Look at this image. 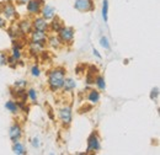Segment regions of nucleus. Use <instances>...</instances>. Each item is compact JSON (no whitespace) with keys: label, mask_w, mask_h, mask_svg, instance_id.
Listing matches in <instances>:
<instances>
[{"label":"nucleus","mask_w":160,"mask_h":155,"mask_svg":"<svg viewBox=\"0 0 160 155\" xmlns=\"http://www.w3.org/2000/svg\"><path fill=\"white\" fill-rule=\"evenodd\" d=\"M99 43L105 51H111V43H110V41L106 36H101L100 39H99Z\"/></svg>","instance_id":"c85d7f7f"},{"label":"nucleus","mask_w":160,"mask_h":155,"mask_svg":"<svg viewBox=\"0 0 160 155\" xmlns=\"http://www.w3.org/2000/svg\"><path fill=\"white\" fill-rule=\"evenodd\" d=\"M27 85H28V81L26 79H19L12 84L14 88H27Z\"/></svg>","instance_id":"473e14b6"},{"label":"nucleus","mask_w":160,"mask_h":155,"mask_svg":"<svg viewBox=\"0 0 160 155\" xmlns=\"http://www.w3.org/2000/svg\"><path fill=\"white\" fill-rule=\"evenodd\" d=\"M12 153L16 155H27V148H26V145L20 142V140H18V142H14L12 143Z\"/></svg>","instance_id":"412c9836"},{"label":"nucleus","mask_w":160,"mask_h":155,"mask_svg":"<svg viewBox=\"0 0 160 155\" xmlns=\"http://www.w3.org/2000/svg\"><path fill=\"white\" fill-rule=\"evenodd\" d=\"M85 73L96 77V75L100 73V69H99L98 65H95V64H90V65H86V70H85Z\"/></svg>","instance_id":"cd10ccee"},{"label":"nucleus","mask_w":160,"mask_h":155,"mask_svg":"<svg viewBox=\"0 0 160 155\" xmlns=\"http://www.w3.org/2000/svg\"><path fill=\"white\" fill-rule=\"evenodd\" d=\"M31 145H32V148L33 149H40L41 147V140L38 137H33V138H31Z\"/></svg>","instance_id":"f704fd0d"},{"label":"nucleus","mask_w":160,"mask_h":155,"mask_svg":"<svg viewBox=\"0 0 160 155\" xmlns=\"http://www.w3.org/2000/svg\"><path fill=\"white\" fill-rule=\"evenodd\" d=\"M10 56H12L15 59H18V60H21L22 59V56H23V53H22V49H19V48H15V47H11V51H10V53H9Z\"/></svg>","instance_id":"c756f323"},{"label":"nucleus","mask_w":160,"mask_h":155,"mask_svg":"<svg viewBox=\"0 0 160 155\" xmlns=\"http://www.w3.org/2000/svg\"><path fill=\"white\" fill-rule=\"evenodd\" d=\"M46 44H47V47H49V48H52V49H54V51H59V49H62V48L64 47L63 42L60 41V38L58 37L57 33L48 35Z\"/></svg>","instance_id":"4468645a"},{"label":"nucleus","mask_w":160,"mask_h":155,"mask_svg":"<svg viewBox=\"0 0 160 155\" xmlns=\"http://www.w3.org/2000/svg\"><path fill=\"white\" fill-rule=\"evenodd\" d=\"M58 37L60 38V41L63 42L64 47L65 46H72L74 43V39H75V30L74 27L72 26H63L59 31L57 32Z\"/></svg>","instance_id":"20e7f679"},{"label":"nucleus","mask_w":160,"mask_h":155,"mask_svg":"<svg viewBox=\"0 0 160 155\" xmlns=\"http://www.w3.org/2000/svg\"><path fill=\"white\" fill-rule=\"evenodd\" d=\"M58 119L64 128L70 127L73 122V108L69 105H64L58 110Z\"/></svg>","instance_id":"39448f33"},{"label":"nucleus","mask_w":160,"mask_h":155,"mask_svg":"<svg viewBox=\"0 0 160 155\" xmlns=\"http://www.w3.org/2000/svg\"><path fill=\"white\" fill-rule=\"evenodd\" d=\"M23 137V128L21 126L20 122L15 121L11 123V126L9 127V138L10 140L14 143V142H18V140H21Z\"/></svg>","instance_id":"6e6552de"},{"label":"nucleus","mask_w":160,"mask_h":155,"mask_svg":"<svg viewBox=\"0 0 160 155\" xmlns=\"http://www.w3.org/2000/svg\"><path fill=\"white\" fill-rule=\"evenodd\" d=\"M12 1H14V4H15L16 6H25L28 0H12Z\"/></svg>","instance_id":"4c0bfd02"},{"label":"nucleus","mask_w":160,"mask_h":155,"mask_svg":"<svg viewBox=\"0 0 160 155\" xmlns=\"http://www.w3.org/2000/svg\"><path fill=\"white\" fill-rule=\"evenodd\" d=\"M73 6L81 14L92 12L95 10V0H74Z\"/></svg>","instance_id":"0eeeda50"},{"label":"nucleus","mask_w":160,"mask_h":155,"mask_svg":"<svg viewBox=\"0 0 160 155\" xmlns=\"http://www.w3.org/2000/svg\"><path fill=\"white\" fill-rule=\"evenodd\" d=\"M94 80H95V77H94V75L85 73V85H86L88 88L94 86Z\"/></svg>","instance_id":"72a5a7b5"},{"label":"nucleus","mask_w":160,"mask_h":155,"mask_svg":"<svg viewBox=\"0 0 160 155\" xmlns=\"http://www.w3.org/2000/svg\"><path fill=\"white\" fill-rule=\"evenodd\" d=\"M159 95H160L159 88H158V86L152 88V90H150V92H149V98H150L152 101H157V100L159 98Z\"/></svg>","instance_id":"7c9ffc66"},{"label":"nucleus","mask_w":160,"mask_h":155,"mask_svg":"<svg viewBox=\"0 0 160 155\" xmlns=\"http://www.w3.org/2000/svg\"><path fill=\"white\" fill-rule=\"evenodd\" d=\"M108 9H110V5H108V0H102V6H101V16L105 23L108 22Z\"/></svg>","instance_id":"5701e85b"},{"label":"nucleus","mask_w":160,"mask_h":155,"mask_svg":"<svg viewBox=\"0 0 160 155\" xmlns=\"http://www.w3.org/2000/svg\"><path fill=\"white\" fill-rule=\"evenodd\" d=\"M85 70H86V64H84V63H79V64L75 67V69H74V72H75L77 75H82V74H85Z\"/></svg>","instance_id":"2f4dec72"},{"label":"nucleus","mask_w":160,"mask_h":155,"mask_svg":"<svg viewBox=\"0 0 160 155\" xmlns=\"http://www.w3.org/2000/svg\"><path fill=\"white\" fill-rule=\"evenodd\" d=\"M4 107H5V110H6L8 112H10V113L14 115V116H18V115L20 113V108H19V106H18V103H16V101H15L14 98H9V100L4 103Z\"/></svg>","instance_id":"aec40b11"},{"label":"nucleus","mask_w":160,"mask_h":155,"mask_svg":"<svg viewBox=\"0 0 160 155\" xmlns=\"http://www.w3.org/2000/svg\"><path fill=\"white\" fill-rule=\"evenodd\" d=\"M64 25H65L64 21L60 19L58 15H56L53 19H51L48 21V32H51V33H57Z\"/></svg>","instance_id":"a211bd4d"},{"label":"nucleus","mask_w":160,"mask_h":155,"mask_svg":"<svg viewBox=\"0 0 160 155\" xmlns=\"http://www.w3.org/2000/svg\"><path fill=\"white\" fill-rule=\"evenodd\" d=\"M26 47H27V52H28V54L31 57H40L42 51L46 49L47 46L43 44V43H37V42H32V41H28L27 39Z\"/></svg>","instance_id":"9b49d317"},{"label":"nucleus","mask_w":160,"mask_h":155,"mask_svg":"<svg viewBox=\"0 0 160 155\" xmlns=\"http://www.w3.org/2000/svg\"><path fill=\"white\" fill-rule=\"evenodd\" d=\"M0 14L8 22H12V21L19 20V12H18L16 5L14 4L12 0L2 1L0 4Z\"/></svg>","instance_id":"f03ea898"},{"label":"nucleus","mask_w":160,"mask_h":155,"mask_svg":"<svg viewBox=\"0 0 160 155\" xmlns=\"http://www.w3.org/2000/svg\"><path fill=\"white\" fill-rule=\"evenodd\" d=\"M67 77V69L64 67H54L47 73V88L51 92H58L62 90L64 79Z\"/></svg>","instance_id":"f257e3e1"},{"label":"nucleus","mask_w":160,"mask_h":155,"mask_svg":"<svg viewBox=\"0 0 160 155\" xmlns=\"http://www.w3.org/2000/svg\"><path fill=\"white\" fill-rule=\"evenodd\" d=\"M78 84L75 81V79L72 77H65L64 79V82H63V86H62V91L64 94H73V91L77 89Z\"/></svg>","instance_id":"6ab92c4d"},{"label":"nucleus","mask_w":160,"mask_h":155,"mask_svg":"<svg viewBox=\"0 0 160 155\" xmlns=\"http://www.w3.org/2000/svg\"><path fill=\"white\" fill-rule=\"evenodd\" d=\"M92 54H94V57H96V58L100 59V60L102 59V56H101V53L99 52V51H98V49H96V48H95V47L92 48Z\"/></svg>","instance_id":"58836bf2"},{"label":"nucleus","mask_w":160,"mask_h":155,"mask_svg":"<svg viewBox=\"0 0 160 155\" xmlns=\"http://www.w3.org/2000/svg\"><path fill=\"white\" fill-rule=\"evenodd\" d=\"M27 98L31 101L32 105H36L37 101H38V92L35 88H30L27 89Z\"/></svg>","instance_id":"b1692460"},{"label":"nucleus","mask_w":160,"mask_h":155,"mask_svg":"<svg viewBox=\"0 0 160 155\" xmlns=\"http://www.w3.org/2000/svg\"><path fill=\"white\" fill-rule=\"evenodd\" d=\"M6 33L9 36L10 39H16V38H25L22 35H21L20 30L16 25V21H12V22H9V25L6 26Z\"/></svg>","instance_id":"dca6fc26"},{"label":"nucleus","mask_w":160,"mask_h":155,"mask_svg":"<svg viewBox=\"0 0 160 155\" xmlns=\"http://www.w3.org/2000/svg\"><path fill=\"white\" fill-rule=\"evenodd\" d=\"M10 96L14 100H22V101H28L27 98V89L26 88H10Z\"/></svg>","instance_id":"2eb2a0df"},{"label":"nucleus","mask_w":160,"mask_h":155,"mask_svg":"<svg viewBox=\"0 0 160 155\" xmlns=\"http://www.w3.org/2000/svg\"><path fill=\"white\" fill-rule=\"evenodd\" d=\"M101 138L99 136V132L94 129L86 139V150L85 155L88 154H98L101 150Z\"/></svg>","instance_id":"7ed1b4c3"},{"label":"nucleus","mask_w":160,"mask_h":155,"mask_svg":"<svg viewBox=\"0 0 160 155\" xmlns=\"http://www.w3.org/2000/svg\"><path fill=\"white\" fill-rule=\"evenodd\" d=\"M2 1H9V0H2Z\"/></svg>","instance_id":"79ce46f5"},{"label":"nucleus","mask_w":160,"mask_h":155,"mask_svg":"<svg viewBox=\"0 0 160 155\" xmlns=\"http://www.w3.org/2000/svg\"><path fill=\"white\" fill-rule=\"evenodd\" d=\"M40 15L43 19L49 21V20L53 19V18L57 15V9H56V6H53V5H51V4H43Z\"/></svg>","instance_id":"f3484780"},{"label":"nucleus","mask_w":160,"mask_h":155,"mask_svg":"<svg viewBox=\"0 0 160 155\" xmlns=\"http://www.w3.org/2000/svg\"><path fill=\"white\" fill-rule=\"evenodd\" d=\"M16 25L20 30L21 35L27 38V36L30 35V32L33 30L32 28V23H31V18H22L20 20H16Z\"/></svg>","instance_id":"9d476101"},{"label":"nucleus","mask_w":160,"mask_h":155,"mask_svg":"<svg viewBox=\"0 0 160 155\" xmlns=\"http://www.w3.org/2000/svg\"><path fill=\"white\" fill-rule=\"evenodd\" d=\"M42 74V70H41L40 65L38 64H32L31 68H30V75L32 78H40Z\"/></svg>","instance_id":"bb28decb"},{"label":"nucleus","mask_w":160,"mask_h":155,"mask_svg":"<svg viewBox=\"0 0 160 155\" xmlns=\"http://www.w3.org/2000/svg\"><path fill=\"white\" fill-rule=\"evenodd\" d=\"M123 63L127 65V64H129V59H123Z\"/></svg>","instance_id":"a19ab883"},{"label":"nucleus","mask_w":160,"mask_h":155,"mask_svg":"<svg viewBox=\"0 0 160 155\" xmlns=\"http://www.w3.org/2000/svg\"><path fill=\"white\" fill-rule=\"evenodd\" d=\"M47 37H48V32L32 30V31L30 32V35L27 36V39H28V41H32V42H37V43H43V44H46ZM46 46H47V44H46Z\"/></svg>","instance_id":"ddd939ff"},{"label":"nucleus","mask_w":160,"mask_h":155,"mask_svg":"<svg viewBox=\"0 0 160 155\" xmlns=\"http://www.w3.org/2000/svg\"><path fill=\"white\" fill-rule=\"evenodd\" d=\"M8 54L9 53H6V52H0V67H4V65H6V60H8Z\"/></svg>","instance_id":"c9c22d12"},{"label":"nucleus","mask_w":160,"mask_h":155,"mask_svg":"<svg viewBox=\"0 0 160 155\" xmlns=\"http://www.w3.org/2000/svg\"><path fill=\"white\" fill-rule=\"evenodd\" d=\"M15 101H16L19 108H20V112L25 113V115H28V113H30L31 106H30V103H28L27 101H22V100H15Z\"/></svg>","instance_id":"a878e982"},{"label":"nucleus","mask_w":160,"mask_h":155,"mask_svg":"<svg viewBox=\"0 0 160 155\" xmlns=\"http://www.w3.org/2000/svg\"><path fill=\"white\" fill-rule=\"evenodd\" d=\"M94 86L100 91H106V88H107V85H106V80H105V77L103 75H101L100 73L95 77V80H94Z\"/></svg>","instance_id":"4be33fe9"},{"label":"nucleus","mask_w":160,"mask_h":155,"mask_svg":"<svg viewBox=\"0 0 160 155\" xmlns=\"http://www.w3.org/2000/svg\"><path fill=\"white\" fill-rule=\"evenodd\" d=\"M6 65L8 67H10L11 69H16L19 65H23V62H22V59L21 60H18V59H15L12 56H10V54H8V60H6Z\"/></svg>","instance_id":"393cba45"},{"label":"nucleus","mask_w":160,"mask_h":155,"mask_svg":"<svg viewBox=\"0 0 160 155\" xmlns=\"http://www.w3.org/2000/svg\"><path fill=\"white\" fill-rule=\"evenodd\" d=\"M85 91H86V95H85V98L88 101V103H90L91 106H95L100 102L101 100V92L95 89V88H85Z\"/></svg>","instance_id":"1a4fd4ad"},{"label":"nucleus","mask_w":160,"mask_h":155,"mask_svg":"<svg viewBox=\"0 0 160 155\" xmlns=\"http://www.w3.org/2000/svg\"><path fill=\"white\" fill-rule=\"evenodd\" d=\"M31 23H32V28L36 31H43V32H48V21L43 19L41 15L31 18Z\"/></svg>","instance_id":"f8f14e48"},{"label":"nucleus","mask_w":160,"mask_h":155,"mask_svg":"<svg viewBox=\"0 0 160 155\" xmlns=\"http://www.w3.org/2000/svg\"><path fill=\"white\" fill-rule=\"evenodd\" d=\"M8 25H9V22L4 19V18L1 16V14H0V28H2V30H4V28H6V26H8Z\"/></svg>","instance_id":"e433bc0d"},{"label":"nucleus","mask_w":160,"mask_h":155,"mask_svg":"<svg viewBox=\"0 0 160 155\" xmlns=\"http://www.w3.org/2000/svg\"><path fill=\"white\" fill-rule=\"evenodd\" d=\"M48 116H49V118H51V119H54V116H53L52 111H49V112H48Z\"/></svg>","instance_id":"ea45409f"},{"label":"nucleus","mask_w":160,"mask_h":155,"mask_svg":"<svg viewBox=\"0 0 160 155\" xmlns=\"http://www.w3.org/2000/svg\"><path fill=\"white\" fill-rule=\"evenodd\" d=\"M44 4V0H28L26 2V12L28 18H35L41 14L42 6Z\"/></svg>","instance_id":"423d86ee"}]
</instances>
